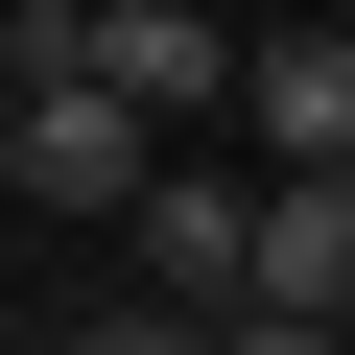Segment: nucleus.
I'll return each instance as SVG.
<instances>
[{"instance_id": "7ed1b4c3", "label": "nucleus", "mask_w": 355, "mask_h": 355, "mask_svg": "<svg viewBox=\"0 0 355 355\" xmlns=\"http://www.w3.org/2000/svg\"><path fill=\"white\" fill-rule=\"evenodd\" d=\"M119 237H142V284L190 308V331L237 308V190H214V166H142V190H119Z\"/></svg>"}, {"instance_id": "f257e3e1", "label": "nucleus", "mask_w": 355, "mask_h": 355, "mask_svg": "<svg viewBox=\"0 0 355 355\" xmlns=\"http://www.w3.org/2000/svg\"><path fill=\"white\" fill-rule=\"evenodd\" d=\"M237 308H284V331H331V308H355V166L237 190Z\"/></svg>"}, {"instance_id": "f03ea898", "label": "nucleus", "mask_w": 355, "mask_h": 355, "mask_svg": "<svg viewBox=\"0 0 355 355\" xmlns=\"http://www.w3.org/2000/svg\"><path fill=\"white\" fill-rule=\"evenodd\" d=\"M0 190H24V214H119V190H142V119H119L95 71H24V119H0Z\"/></svg>"}, {"instance_id": "39448f33", "label": "nucleus", "mask_w": 355, "mask_h": 355, "mask_svg": "<svg viewBox=\"0 0 355 355\" xmlns=\"http://www.w3.org/2000/svg\"><path fill=\"white\" fill-rule=\"evenodd\" d=\"M71 355H214V331H190V308H95Z\"/></svg>"}, {"instance_id": "20e7f679", "label": "nucleus", "mask_w": 355, "mask_h": 355, "mask_svg": "<svg viewBox=\"0 0 355 355\" xmlns=\"http://www.w3.org/2000/svg\"><path fill=\"white\" fill-rule=\"evenodd\" d=\"M237 119H261V166H355V48H331V24H284V48L237 71Z\"/></svg>"}, {"instance_id": "423d86ee", "label": "nucleus", "mask_w": 355, "mask_h": 355, "mask_svg": "<svg viewBox=\"0 0 355 355\" xmlns=\"http://www.w3.org/2000/svg\"><path fill=\"white\" fill-rule=\"evenodd\" d=\"M214 355H355V331H284V308H214Z\"/></svg>"}]
</instances>
